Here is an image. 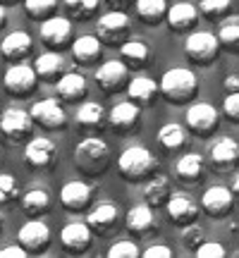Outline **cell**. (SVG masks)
Returning <instances> with one entry per match:
<instances>
[{
  "mask_svg": "<svg viewBox=\"0 0 239 258\" xmlns=\"http://www.w3.org/2000/svg\"><path fill=\"white\" fill-rule=\"evenodd\" d=\"M74 165L84 175H101L110 165V146L98 137L84 139L74 148Z\"/></svg>",
  "mask_w": 239,
  "mask_h": 258,
  "instance_id": "cell-1",
  "label": "cell"
},
{
  "mask_svg": "<svg viewBox=\"0 0 239 258\" xmlns=\"http://www.w3.org/2000/svg\"><path fill=\"white\" fill-rule=\"evenodd\" d=\"M160 93L165 96L167 101L172 103H187L192 101L196 91H199V79H196V74L192 70H187V67H172V70H167L163 77H160Z\"/></svg>",
  "mask_w": 239,
  "mask_h": 258,
  "instance_id": "cell-2",
  "label": "cell"
},
{
  "mask_svg": "<svg viewBox=\"0 0 239 258\" xmlns=\"http://www.w3.org/2000/svg\"><path fill=\"white\" fill-rule=\"evenodd\" d=\"M117 167L129 182H139V179H146V177L153 175V170L158 167V163H156V158H153V153H151L148 148L129 146L119 153Z\"/></svg>",
  "mask_w": 239,
  "mask_h": 258,
  "instance_id": "cell-3",
  "label": "cell"
},
{
  "mask_svg": "<svg viewBox=\"0 0 239 258\" xmlns=\"http://www.w3.org/2000/svg\"><path fill=\"white\" fill-rule=\"evenodd\" d=\"M184 53L196 64H208L220 53V38L211 31H194L184 41Z\"/></svg>",
  "mask_w": 239,
  "mask_h": 258,
  "instance_id": "cell-4",
  "label": "cell"
},
{
  "mask_svg": "<svg viewBox=\"0 0 239 258\" xmlns=\"http://www.w3.org/2000/svg\"><path fill=\"white\" fill-rule=\"evenodd\" d=\"M0 129L12 141H24L34 129V115H31V110L27 112L24 108H8L0 115Z\"/></svg>",
  "mask_w": 239,
  "mask_h": 258,
  "instance_id": "cell-5",
  "label": "cell"
},
{
  "mask_svg": "<svg viewBox=\"0 0 239 258\" xmlns=\"http://www.w3.org/2000/svg\"><path fill=\"white\" fill-rule=\"evenodd\" d=\"M184 120H187V127L192 129L194 134L206 137V134L218 129L220 112H218V108H213L211 103H192V108L187 110Z\"/></svg>",
  "mask_w": 239,
  "mask_h": 258,
  "instance_id": "cell-6",
  "label": "cell"
},
{
  "mask_svg": "<svg viewBox=\"0 0 239 258\" xmlns=\"http://www.w3.org/2000/svg\"><path fill=\"white\" fill-rule=\"evenodd\" d=\"M129 24L132 22L122 10H110L98 19L96 31H98V38L105 43H125V38L129 34Z\"/></svg>",
  "mask_w": 239,
  "mask_h": 258,
  "instance_id": "cell-7",
  "label": "cell"
},
{
  "mask_svg": "<svg viewBox=\"0 0 239 258\" xmlns=\"http://www.w3.org/2000/svg\"><path fill=\"white\" fill-rule=\"evenodd\" d=\"M96 82L101 86V91L112 93L129 84V64L119 57V60H105V62L96 70Z\"/></svg>",
  "mask_w": 239,
  "mask_h": 258,
  "instance_id": "cell-8",
  "label": "cell"
},
{
  "mask_svg": "<svg viewBox=\"0 0 239 258\" xmlns=\"http://www.w3.org/2000/svg\"><path fill=\"white\" fill-rule=\"evenodd\" d=\"M36 70L31 64H24V62H17L12 64L5 77H3V84H5V91L12 93V96H27V93L34 91L36 86Z\"/></svg>",
  "mask_w": 239,
  "mask_h": 258,
  "instance_id": "cell-9",
  "label": "cell"
},
{
  "mask_svg": "<svg viewBox=\"0 0 239 258\" xmlns=\"http://www.w3.org/2000/svg\"><path fill=\"white\" fill-rule=\"evenodd\" d=\"M201 208L211 218L220 220V218H225L234 208V191H230L227 186H211L201 196Z\"/></svg>",
  "mask_w": 239,
  "mask_h": 258,
  "instance_id": "cell-10",
  "label": "cell"
},
{
  "mask_svg": "<svg viewBox=\"0 0 239 258\" xmlns=\"http://www.w3.org/2000/svg\"><path fill=\"white\" fill-rule=\"evenodd\" d=\"M31 115H34V122H38L41 127L46 129H60L65 127V120H67V115H65L57 98H43V101L34 103L31 105Z\"/></svg>",
  "mask_w": 239,
  "mask_h": 258,
  "instance_id": "cell-11",
  "label": "cell"
},
{
  "mask_svg": "<svg viewBox=\"0 0 239 258\" xmlns=\"http://www.w3.org/2000/svg\"><path fill=\"white\" fill-rule=\"evenodd\" d=\"M72 36V22L67 17H60V15H53L41 22V41L50 48H60L65 46Z\"/></svg>",
  "mask_w": 239,
  "mask_h": 258,
  "instance_id": "cell-12",
  "label": "cell"
},
{
  "mask_svg": "<svg viewBox=\"0 0 239 258\" xmlns=\"http://www.w3.org/2000/svg\"><path fill=\"white\" fill-rule=\"evenodd\" d=\"M93 237V230L89 222H70L65 225L63 232H60V241L67 251H74V253H82V251L89 249Z\"/></svg>",
  "mask_w": 239,
  "mask_h": 258,
  "instance_id": "cell-13",
  "label": "cell"
},
{
  "mask_svg": "<svg viewBox=\"0 0 239 258\" xmlns=\"http://www.w3.org/2000/svg\"><path fill=\"white\" fill-rule=\"evenodd\" d=\"M167 215L175 225H192L196 222V215H199V206L194 201L192 196L187 194H172L167 199Z\"/></svg>",
  "mask_w": 239,
  "mask_h": 258,
  "instance_id": "cell-14",
  "label": "cell"
},
{
  "mask_svg": "<svg viewBox=\"0 0 239 258\" xmlns=\"http://www.w3.org/2000/svg\"><path fill=\"white\" fill-rule=\"evenodd\" d=\"M50 241V230L43 220H29L19 227V244L27 251H43Z\"/></svg>",
  "mask_w": 239,
  "mask_h": 258,
  "instance_id": "cell-15",
  "label": "cell"
},
{
  "mask_svg": "<svg viewBox=\"0 0 239 258\" xmlns=\"http://www.w3.org/2000/svg\"><path fill=\"white\" fill-rule=\"evenodd\" d=\"M55 153H57L55 144L46 137L31 139V141H27V146H24V158H27V163L31 167H48L55 160Z\"/></svg>",
  "mask_w": 239,
  "mask_h": 258,
  "instance_id": "cell-16",
  "label": "cell"
},
{
  "mask_svg": "<svg viewBox=\"0 0 239 258\" xmlns=\"http://www.w3.org/2000/svg\"><path fill=\"white\" fill-rule=\"evenodd\" d=\"M60 203H63L67 211H82L91 203V186L74 179V182H67V184L60 189Z\"/></svg>",
  "mask_w": 239,
  "mask_h": 258,
  "instance_id": "cell-17",
  "label": "cell"
},
{
  "mask_svg": "<svg viewBox=\"0 0 239 258\" xmlns=\"http://www.w3.org/2000/svg\"><path fill=\"white\" fill-rule=\"evenodd\" d=\"M55 91H57V98H60V101L77 103L86 96V79H84V74H79V72H65L55 82Z\"/></svg>",
  "mask_w": 239,
  "mask_h": 258,
  "instance_id": "cell-18",
  "label": "cell"
},
{
  "mask_svg": "<svg viewBox=\"0 0 239 258\" xmlns=\"http://www.w3.org/2000/svg\"><path fill=\"white\" fill-rule=\"evenodd\" d=\"M211 163L218 170H230L239 163V144L234 139H218L211 146Z\"/></svg>",
  "mask_w": 239,
  "mask_h": 258,
  "instance_id": "cell-19",
  "label": "cell"
},
{
  "mask_svg": "<svg viewBox=\"0 0 239 258\" xmlns=\"http://www.w3.org/2000/svg\"><path fill=\"white\" fill-rule=\"evenodd\" d=\"M125 225L134 234H146V232L156 230V215L151 211V203H139L134 208H129L125 215Z\"/></svg>",
  "mask_w": 239,
  "mask_h": 258,
  "instance_id": "cell-20",
  "label": "cell"
},
{
  "mask_svg": "<svg viewBox=\"0 0 239 258\" xmlns=\"http://www.w3.org/2000/svg\"><path fill=\"white\" fill-rule=\"evenodd\" d=\"M31 46H34V41L29 36L27 31H12L8 36L3 38V43H0V50H3V55L8 57V60H24V57L31 53Z\"/></svg>",
  "mask_w": 239,
  "mask_h": 258,
  "instance_id": "cell-21",
  "label": "cell"
},
{
  "mask_svg": "<svg viewBox=\"0 0 239 258\" xmlns=\"http://www.w3.org/2000/svg\"><path fill=\"white\" fill-rule=\"evenodd\" d=\"M199 5H192V3H175L172 8L167 10V24L175 31H187L192 29L196 22H199Z\"/></svg>",
  "mask_w": 239,
  "mask_h": 258,
  "instance_id": "cell-22",
  "label": "cell"
},
{
  "mask_svg": "<svg viewBox=\"0 0 239 258\" xmlns=\"http://www.w3.org/2000/svg\"><path fill=\"white\" fill-rule=\"evenodd\" d=\"M117 218H119V211L115 203H98L96 208H91L89 213V218L86 222L91 225V230H96L98 234H105V232H110L115 225H117Z\"/></svg>",
  "mask_w": 239,
  "mask_h": 258,
  "instance_id": "cell-23",
  "label": "cell"
},
{
  "mask_svg": "<svg viewBox=\"0 0 239 258\" xmlns=\"http://www.w3.org/2000/svg\"><path fill=\"white\" fill-rule=\"evenodd\" d=\"M158 91H160L158 82H153L151 77H144V74L129 79V84H127L129 101H134L137 105H151V101L158 96Z\"/></svg>",
  "mask_w": 239,
  "mask_h": 258,
  "instance_id": "cell-24",
  "label": "cell"
},
{
  "mask_svg": "<svg viewBox=\"0 0 239 258\" xmlns=\"http://www.w3.org/2000/svg\"><path fill=\"white\" fill-rule=\"evenodd\" d=\"M139 115H141V108H139L134 101L117 103L110 110V124H112V129H117V132H129V129L137 127Z\"/></svg>",
  "mask_w": 239,
  "mask_h": 258,
  "instance_id": "cell-25",
  "label": "cell"
},
{
  "mask_svg": "<svg viewBox=\"0 0 239 258\" xmlns=\"http://www.w3.org/2000/svg\"><path fill=\"white\" fill-rule=\"evenodd\" d=\"M72 55L77 62L93 64L101 57V38L98 36H79L72 43Z\"/></svg>",
  "mask_w": 239,
  "mask_h": 258,
  "instance_id": "cell-26",
  "label": "cell"
},
{
  "mask_svg": "<svg viewBox=\"0 0 239 258\" xmlns=\"http://www.w3.org/2000/svg\"><path fill=\"white\" fill-rule=\"evenodd\" d=\"M119 57L129 64V67H144L151 57V50H148L146 41L141 38H129L125 43H119Z\"/></svg>",
  "mask_w": 239,
  "mask_h": 258,
  "instance_id": "cell-27",
  "label": "cell"
},
{
  "mask_svg": "<svg viewBox=\"0 0 239 258\" xmlns=\"http://www.w3.org/2000/svg\"><path fill=\"white\" fill-rule=\"evenodd\" d=\"M34 70H36L38 79H55L57 74L65 70V57L57 50H48L34 60Z\"/></svg>",
  "mask_w": 239,
  "mask_h": 258,
  "instance_id": "cell-28",
  "label": "cell"
},
{
  "mask_svg": "<svg viewBox=\"0 0 239 258\" xmlns=\"http://www.w3.org/2000/svg\"><path fill=\"white\" fill-rule=\"evenodd\" d=\"M175 172L182 182H187V184L199 182V177L203 175V158L199 156V153H184V156L177 160Z\"/></svg>",
  "mask_w": 239,
  "mask_h": 258,
  "instance_id": "cell-29",
  "label": "cell"
},
{
  "mask_svg": "<svg viewBox=\"0 0 239 258\" xmlns=\"http://www.w3.org/2000/svg\"><path fill=\"white\" fill-rule=\"evenodd\" d=\"M144 199L151 206H160L170 199V179L165 175H151L144 186Z\"/></svg>",
  "mask_w": 239,
  "mask_h": 258,
  "instance_id": "cell-30",
  "label": "cell"
},
{
  "mask_svg": "<svg viewBox=\"0 0 239 258\" xmlns=\"http://www.w3.org/2000/svg\"><path fill=\"white\" fill-rule=\"evenodd\" d=\"M105 120V110L98 103H82L77 108V124L82 129H101Z\"/></svg>",
  "mask_w": 239,
  "mask_h": 258,
  "instance_id": "cell-31",
  "label": "cell"
},
{
  "mask_svg": "<svg viewBox=\"0 0 239 258\" xmlns=\"http://www.w3.org/2000/svg\"><path fill=\"white\" fill-rule=\"evenodd\" d=\"M48 206H50V194H48L46 189H29V191L22 196V208H24V213L34 215V218H38L41 213H46Z\"/></svg>",
  "mask_w": 239,
  "mask_h": 258,
  "instance_id": "cell-32",
  "label": "cell"
},
{
  "mask_svg": "<svg viewBox=\"0 0 239 258\" xmlns=\"http://www.w3.org/2000/svg\"><path fill=\"white\" fill-rule=\"evenodd\" d=\"M158 141H160V146L167 148V151H177V148L184 146V141H187V132H184L182 124H177V122H167L160 127L158 132Z\"/></svg>",
  "mask_w": 239,
  "mask_h": 258,
  "instance_id": "cell-33",
  "label": "cell"
},
{
  "mask_svg": "<svg viewBox=\"0 0 239 258\" xmlns=\"http://www.w3.org/2000/svg\"><path fill=\"white\" fill-rule=\"evenodd\" d=\"M167 0H137V15L148 24H156L167 15Z\"/></svg>",
  "mask_w": 239,
  "mask_h": 258,
  "instance_id": "cell-34",
  "label": "cell"
},
{
  "mask_svg": "<svg viewBox=\"0 0 239 258\" xmlns=\"http://www.w3.org/2000/svg\"><path fill=\"white\" fill-rule=\"evenodd\" d=\"M218 38H220V46L239 53V15H230L227 19H222Z\"/></svg>",
  "mask_w": 239,
  "mask_h": 258,
  "instance_id": "cell-35",
  "label": "cell"
},
{
  "mask_svg": "<svg viewBox=\"0 0 239 258\" xmlns=\"http://www.w3.org/2000/svg\"><path fill=\"white\" fill-rule=\"evenodd\" d=\"M57 8V0H24V10L31 19H48L53 17V12Z\"/></svg>",
  "mask_w": 239,
  "mask_h": 258,
  "instance_id": "cell-36",
  "label": "cell"
},
{
  "mask_svg": "<svg viewBox=\"0 0 239 258\" xmlns=\"http://www.w3.org/2000/svg\"><path fill=\"white\" fill-rule=\"evenodd\" d=\"M98 3L101 0H65V8L67 12L77 19H86V17H93L96 10H98Z\"/></svg>",
  "mask_w": 239,
  "mask_h": 258,
  "instance_id": "cell-37",
  "label": "cell"
},
{
  "mask_svg": "<svg viewBox=\"0 0 239 258\" xmlns=\"http://www.w3.org/2000/svg\"><path fill=\"white\" fill-rule=\"evenodd\" d=\"M232 8V0H201L199 3V12H201L203 17H222L227 10Z\"/></svg>",
  "mask_w": 239,
  "mask_h": 258,
  "instance_id": "cell-38",
  "label": "cell"
},
{
  "mask_svg": "<svg viewBox=\"0 0 239 258\" xmlns=\"http://www.w3.org/2000/svg\"><path fill=\"white\" fill-rule=\"evenodd\" d=\"M108 256L110 258H137L139 256V246L129 239L115 241L110 249H108Z\"/></svg>",
  "mask_w": 239,
  "mask_h": 258,
  "instance_id": "cell-39",
  "label": "cell"
},
{
  "mask_svg": "<svg viewBox=\"0 0 239 258\" xmlns=\"http://www.w3.org/2000/svg\"><path fill=\"white\" fill-rule=\"evenodd\" d=\"M17 196V179L8 172H0V203H10Z\"/></svg>",
  "mask_w": 239,
  "mask_h": 258,
  "instance_id": "cell-40",
  "label": "cell"
},
{
  "mask_svg": "<svg viewBox=\"0 0 239 258\" xmlns=\"http://www.w3.org/2000/svg\"><path fill=\"white\" fill-rule=\"evenodd\" d=\"M196 256L199 258H222L225 256V246L215 244V241H201L196 246Z\"/></svg>",
  "mask_w": 239,
  "mask_h": 258,
  "instance_id": "cell-41",
  "label": "cell"
},
{
  "mask_svg": "<svg viewBox=\"0 0 239 258\" xmlns=\"http://www.w3.org/2000/svg\"><path fill=\"white\" fill-rule=\"evenodd\" d=\"M201 237H203V232L201 227L196 225V222H192V225H184V230H182V241H184V246H199L201 244Z\"/></svg>",
  "mask_w": 239,
  "mask_h": 258,
  "instance_id": "cell-42",
  "label": "cell"
},
{
  "mask_svg": "<svg viewBox=\"0 0 239 258\" xmlns=\"http://www.w3.org/2000/svg\"><path fill=\"white\" fill-rule=\"evenodd\" d=\"M222 112L230 117V120L239 122V91H230L222 101Z\"/></svg>",
  "mask_w": 239,
  "mask_h": 258,
  "instance_id": "cell-43",
  "label": "cell"
},
{
  "mask_svg": "<svg viewBox=\"0 0 239 258\" xmlns=\"http://www.w3.org/2000/svg\"><path fill=\"white\" fill-rule=\"evenodd\" d=\"M172 251L165 244H151L148 249H144V258H170Z\"/></svg>",
  "mask_w": 239,
  "mask_h": 258,
  "instance_id": "cell-44",
  "label": "cell"
},
{
  "mask_svg": "<svg viewBox=\"0 0 239 258\" xmlns=\"http://www.w3.org/2000/svg\"><path fill=\"white\" fill-rule=\"evenodd\" d=\"M27 256V249L22 244H15V246H3L0 249V258H24Z\"/></svg>",
  "mask_w": 239,
  "mask_h": 258,
  "instance_id": "cell-45",
  "label": "cell"
},
{
  "mask_svg": "<svg viewBox=\"0 0 239 258\" xmlns=\"http://www.w3.org/2000/svg\"><path fill=\"white\" fill-rule=\"evenodd\" d=\"M225 89H227V93L230 91H239V77L237 74H230V77H225Z\"/></svg>",
  "mask_w": 239,
  "mask_h": 258,
  "instance_id": "cell-46",
  "label": "cell"
},
{
  "mask_svg": "<svg viewBox=\"0 0 239 258\" xmlns=\"http://www.w3.org/2000/svg\"><path fill=\"white\" fill-rule=\"evenodd\" d=\"M105 3H108V5H110L112 10H119V8H125L129 0H105Z\"/></svg>",
  "mask_w": 239,
  "mask_h": 258,
  "instance_id": "cell-47",
  "label": "cell"
},
{
  "mask_svg": "<svg viewBox=\"0 0 239 258\" xmlns=\"http://www.w3.org/2000/svg\"><path fill=\"white\" fill-rule=\"evenodd\" d=\"M5 19H8V12H5V8H3V3H0V27L5 24Z\"/></svg>",
  "mask_w": 239,
  "mask_h": 258,
  "instance_id": "cell-48",
  "label": "cell"
},
{
  "mask_svg": "<svg viewBox=\"0 0 239 258\" xmlns=\"http://www.w3.org/2000/svg\"><path fill=\"white\" fill-rule=\"evenodd\" d=\"M232 191H234V194H239V175L234 177V182H232Z\"/></svg>",
  "mask_w": 239,
  "mask_h": 258,
  "instance_id": "cell-49",
  "label": "cell"
},
{
  "mask_svg": "<svg viewBox=\"0 0 239 258\" xmlns=\"http://www.w3.org/2000/svg\"><path fill=\"white\" fill-rule=\"evenodd\" d=\"M0 230H3V213H0Z\"/></svg>",
  "mask_w": 239,
  "mask_h": 258,
  "instance_id": "cell-50",
  "label": "cell"
},
{
  "mask_svg": "<svg viewBox=\"0 0 239 258\" xmlns=\"http://www.w3.org/2000/svg\"><path fill=\"white\" fill-rule=\"evenodd\" d=\"M0 3H10V0H0Z\"/></svg>",
  "mask_w": 239,
  "mask_h": 258,
  "instance_id": "cell-51",
  "label": "cell"
},
{
  "mask_svg": "<svg viewBox=\"0 0 239 258\" xmlns=\"http://www.w3.org/2000/svg\"><path fill=\"white\" fill-rule=\"evenodd\" d=\"M237 256H239V251H237Z\"/></svg>",
  "mask_w": 239,
  "mask_h": 258,
  "instance_id": "cell-52",
  "label": "cell"
}]
</instances>
